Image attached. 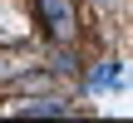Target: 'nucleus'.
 <instances>
[{"mask_svg": "<svg viewBox=\"0 0 133 123\" xmlns=\"http://www.w3.org/2000/svg\"><path fill=\"white\" fill-rule=\"evenodd\" d=\"M35 15H39V25H44L54 39H69V35H74V25H79L74 0H35Z\"/></svg>", "mask_w": 133, "mask_h": 123, "instance_id": "nucleus-1", "label": "nucleus"}, {"mask_svg": "<svg viewBox=\"0 0 133 123\" xmlns=\"http://www.w3.org/2000/svg\"><path fill=\"white\" fill-rule=\"evenodd\" d=\"M20 113H64V104L59 99H30V104H20Z\"/></svg>", "mask_w": 133, "mask_h": 123, "instance_id": "nucleus-2", "label": "nucleus"}]
</instances>
